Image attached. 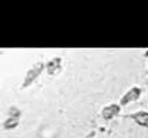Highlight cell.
Instances as JSON below:
<instances>
[{
  "label": "cell",
  "instance_id": "cell-1",
  "mask_svg": "<svg viewBox=\"0 0 148 138\" xmlns=\"http://www.w3.org/2000/svg\"><path fill=\"white\" fill-rule=\"evenodd\" d=\"M140 93H141V90L138 89V87H133L128 92H126V94L121 98V105H126L131 101H134L136 100L139 97H140Z\"/></svg>",
  "mask_w": 148,
  "mask_h": 138
},
{
  "label": "cell",
  "instance_id": "cell-2",
  "mask_svg": "<svg viewBox=\"0 0 148 138\" xmlns=\"http://www.w3.org/2000/svg\"><path fill=\"white\" fill-rule=\"evenodd\" d=\"M42 69H43V64H38V66H36L35 68H32V69L28 72V75H27V77H25V79H24V86L29 85V84L40 74Z\"/></svg>",
  "mask_w": 148,
  "mask_h": 138
},
{
  "label": "cell",
  "instance_id": "cell-3",
  "mask_svg": "<svg viewBox=\"0 0 148 138\" xmlns=\"http://www.w3.org/2000/svg\"><path fill=\"white\" fill-rule=\"evenodd\" d=\"M131 118H133L138 124L142 126H148V113L146 112H138L135 114H132Z\"/></svg>",
  "mask_w": 148,
  "mask_h": 138
},
{
  "label": "cell",
  "instance_id": "cell-4",
  "mask_svg": "<svg viewBox=\"0 0 148 138\" xmlns=\"http://www.w3.org/2000/svg\"><path fill=\"white\" fill-rule=\"evenodd\" d=\"M119 113V106L118 105H110L108 107H105L102 112V115L105 120H110L113 116H116Z\"/></svg>",
  "mask_w": 148,
  "mask_h": 138
},
{
  "label": "cell",
  "instance_id": "cell-5",
  "mask_svg": "<svg viewBox=\"0 0 148 138\" xmlns=\"http://www.w3.org/2000/svg\"><path fill=\"white\" fill-rule=\"evenodd\" d=\"M59 62H60V60L59 59H57V60H53V61H51L49 64H47V70H49V72L50 74H54L57 70H58V68H59Z\"/></svg>",
  "mask_w": 148,
  "mask_h": 138
},
{
  "label": "cell",
  "instance_id": "cell-6",
  "mask_svg": "<svg viewBox=\"0 0 148 138\" xmlns=\"http://www.w3.org/2000/svg\"><path fill=\"white\" fill-rule=\"evenodd\" d=\"M18 124V120L16 118V117H13V118H8L6 122H5V128L6 129H13V128H15L16 125Z\"/></svg>",
  "mask_w": 148,
  "mask_h": 138
}]
</instances>
